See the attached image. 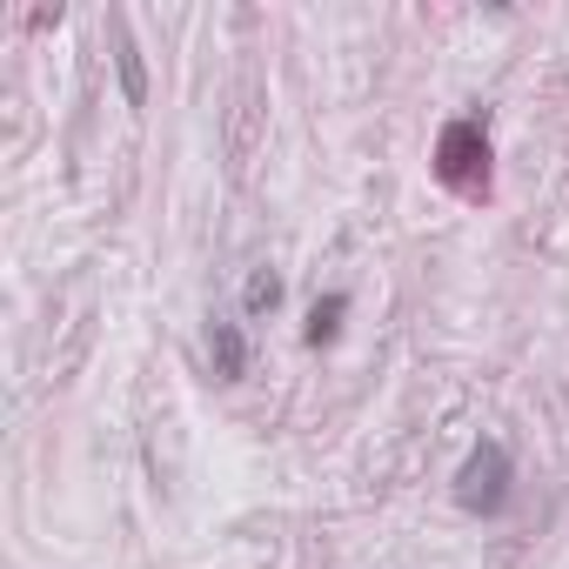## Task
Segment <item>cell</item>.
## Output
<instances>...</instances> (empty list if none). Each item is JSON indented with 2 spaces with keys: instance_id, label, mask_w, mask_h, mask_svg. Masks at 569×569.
Returning a JSON list of instances; mask_svg holds the SVG:
<instances>
[{
  "instance_id": "6",
  "label": "cell",
  "mask_w": 569,
  "mask_h": 569,
  "mask_svg": "<svg viewBox=\"0 0 569 569\" xmlns=\"http://www.w3.org/2000/svg\"><path fill=\"white\" fill-rule=\"evenodd\" d=\"M121 81H128V101H141L148 94V81H141V54H134V41L121 34Z\"/></svg>"
},
{
  "instance_id": "5",
  "label": "cell",
  "mask_w": 569,
  "mask_h": 569,
  "mask_svg": "<svg viewBox=\"0 0 569 569\" xmlns=\"http://www.w3.org/2000/svg\"><path fill=\"white\" fill-rule=\"evenodd\" d=\"M241 309H248V316H274V309H281V274L254 268V274H248V289H241Z\"/></svg>"
},
{
  "instance_id": "2",
  "label": "cell",
  "mask_w": 569,
  "mask_h": 569,
  "mask_svg": "<svg viewBox=\"0 0 569 569\" xmlns=\"http://www.w3.org/2000/svg\"><path fill=\"white\" fill-rule=\"evenodd\" d=\"M436 174H442L449 188H462V194H482V188H489V141H482L476 121H449V128H442V141H436Z\"/></svg>"
},
{
  "instance_id": "1",
  "label": "cell",
  "mask_w": 569,
  "mask_h": 569,
  "mask_svg": "<svg viewBox=\"0 0 569 569\" xmlns=\"http://www.w3.org/2000/svg\"><path fill=\"white\" fill-rule=\"evenodd\" d=\"M509 449L502 442H476L469 449V462L456 469V502L469 509V516H502L509 509Z\"/></svg>"
},
{
  "instance_id": "3",
  "label": "cell",
  "mask_w": 569,
  "mask_h": 569,
  "mask_svg": "<svg viewBox=\"0 0 569 569\" xmlns=\"http://www.w3.org/2000/svg\"><path fill=\"white\" fill-rule=\"evenodd\" d=\"M208 356H214V376H221V382H241V376H248V336H241L234 322H214V329H208Z\"/></svg>"
},
{
  "instance_id": "4",
  "label": "cell",
  "mask_w": 569,
  "mask_h": 569,
  "mask_svg": "<svg viewBox=\"0 0 569 569\" xmlns=\"http://www.w3.org/2000/svg\"><path fill=\"white\" fill-rule=\"evenodd\" d=\"M342 316H349V296H322L316 309H309V349H322V342H336V329H342Z\"/></svg>"
}]
</instances>
